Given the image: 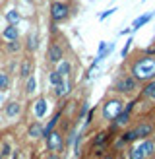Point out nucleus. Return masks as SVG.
<instances>
[{
    "label": "nucleus",
    "mask_w": 155,
    "mask_h": 159,
    "mask_svg": "<svg viewBox=\"0 0 155 159\" xmlns=\"http://www.w3.org/2000/svg\"><path fill=\"white\" fill-rule=\"evenodd\" d=\"M132 74L136 80H151L155 78V58H142L138 60L134 68H132Z\"/></svg>",
    "instance_id": "f257e3e1"
},
{
    "label": "nucleus",
    "mask_w": 155,
    "mask_h": 159,
    "mask_svg": "<svg viewBox=\"0 0 155 159\" xmlns=\"http://www.w3.org/2000/svg\"><path fill=\"white\" fill-rule=\"evenodd\" d=\"M151 124H140V126H136L134 130H130V132H126L124 134V142H130V140H138V138H145V136H149L151 134Z\"/></svg>",
    "instance_id": "f03ea898"
},
{
    "label": "nucleus",
    "mask_w": 155,
    "mask_h": 159,
    "mask_svg": "<svg viewBox=\"0 0 155 159\" xmlns=\"http://www.w3.org/2000/svg\"><path fill=\"white\" fill-rule=\"evenodd\" d=\"M120 113H122V103L116 101V99L114 101H108L107 105H105V111H103L105 118H108V120H114Z\"/></svg>",
    "instance_id": "7ed1b4c3"
},
{
    "label": "nucleus",
    "mask_w": 155,
    "mask_h": 159,
    "mask_svg": "<svg viewBox=\"0 0 155 159\" xmlns=\"http://www.w3.org/2000/svg\"><path fill=\"white\" fill-rule=\"evenodd\" d=\"M153 149H155V144H153V142H144L142 146L136 148L134 152L130 153V157H132V159H144L145 155H151Z\"/></svg>",
    "instance_id": "20e7f679"
},
{
    "label": "nucleus",
    "mask_w": 155,
    "mask_h": 159,
    "mask_svg": "<svg viewBox=\"0 0 155 159\" xmlns=\"http://www.w3.org/2000/svg\"><path fill=\"white\" fill-rule=\"evenodd\" d=\"M70 12V8L66 4H62V2H54L52 8H51V14H52V20L54 21H60V20H64L66 16Z\"/></svg>",
    "instance_id": "39448f33"
},
{
    "label": "nucleus",
    "mask_w": 155,
    "mask_h": 159,
    "mask_svg": "<svg viewBox=\"0 0 155 159\" xmlns=\"http://www.w3.org/2000/svg\"><path fill=\"white\" fill-rule=\"evenodd\" d=\"M46 138V146H49L51 152H60L62 149V136L58 132H51L49 136H45Z\"/></svg>",
    "instance_id": "423d86ee"
},
{
    "label": "nucleus",
    "mask_w": 155,
    "mask_h": 159,
    "mask_svg": "<svg viewBox=\"0 0 155 159\" xmlns=\"http://www.w3.org/2000/svg\"><path fill=\"white\" fill-rule=\"evenodd\" d=\"M136 82L138 80L132 76V78H124L120 80L118 84H116V91H120V93H130V91H134L136 89Z\"/></svg>",
    "instance_id": "0eeeda50"
},
{
    "label": "nucleus",
    "mask_w": 155,
    "mask_h": 159,
    "mask_svg": "<svg viewBox=\"0 0 155 159\" xmlns=\"http://www.w3.org/2000/svg\"><path fill=\"white\" fill-rule=\"evenodd\" d=\"M46 58H49L51 62H60L62 60V49L58 45H52L49 49V54H46Z\"/></svg>",
    "instance_id": "6e6552de"
},
{
    "label": "nucleus",
    "mask_w": 155,
    "mask_h": 159,
    "mask_svg": "<svg viewBox=\"0 0 155 159\" xmlns=\"http://www.w3.org/2000/svg\"><path fill=\"white\" fill-rule=\"evenodd\" d=\"M151 18H153V12H149V14H144V16H140V18L134 21V25H132V29H134V31H136V29H140V27L144 25V23H147V21H149Z\"/></svg>",
    "instance_id": "1a4fd4ad"
},
{
    "label": "nucleus",
    "mask_w": 155,
    "mask_h": 159,
    "mask_svg": "<svg viewBox=\"0 0 155 159\" xmlns=\"http://www.w3.org/2000/svg\"><path fill=\"white\" fill-rule=\"evenodd\" d=\"M29 136H31V138L43 136V126H41V122H35V124L29 126Z\"/></svg>",
    "instance_id": "9d476101"
},
{
    "label": "nucleus",
    "mask_w": 155,
    "mask_h": 159,
    "mask_svg": "<svg viewBox=\"0 0 155 159\" xmlns=\"http://www.w3.org/2000/svg\"><path fill=\"white\" fill-rule=\"evenodd\" d=\"M58 118H60V113H56L52 118H51V122L46 124V128H43V136H49V134L52 132V128L56 126V122H58Z\"/></svg>",
    "instance_id": "9b49d317"
},
{
    "label": "nucleus",
    "mask_w": 155,
    "mask_h": 159,
    "mask_svg": "<svg viewBox=\"0 0 155 159\" xmlns=\"http://www.w3.org/2000/svg\"><path fill=\"white\" fill-rule=\"evenodd\" d=\"M4 39H8V41H16V39H18V29H16L14 25L6 27L4 29Z\"/></svg>",
    "instance_id": "f8f14e48"
},
{
    "label": "nucleus",
    "mask_w": 155,
    "mask_h": 159,
    "mask_svg": "<svg viewBox=\"0 0 155 159\" xmlns=\"http://www.w3.org/2000/svg\"><path fill=\"white\" fill-rule=\"evenodd\" d=\"M45 113H46V103H45L43 99H39V101L35 103V115H37L39 118H41Z\"/></svg>",
    "instance_id": "ddd939ff"
},
{
    "label": "nucleus",
    "mask_w": 155,
    "mask_h": 159,
    "mask_svg": "<svg viewBox=\"0 0 155 159\" xmlns=\"http://www.w3.org/2000/svg\"><path fill=\"white\" fill-rule=\"evenodd\" d=\"M128 120H130V111H128V109H124L122 113L114 118V122H116V124H126Z\"/></svg>",
    "instance_id": "4468645a"
},
{
    "label": "nucleus",
    "mask_w": 155,
    "mask_h": 159,
    "mask_svg": "<svg viewBox=\"0 0 155 159\" xmlns=\"http://www.w3.org/2000/svg\"><path fill=\"white\" fill-rule=\"evenodd\" d=\"M107 140H108V134H107V132H99L97 136H95V140H93V146L97 148V146H101V144H105Z\"/></svg>",
    "instance_id": "2eb2a0df"
},
{
    "label": "nucleus",
    "mask_w": 155,
    "mask_h": 159,
    "mask_svg": "<svg viewBox=\"0 0 155 159\" xmlns=\"http://www.w3.org/2000/svg\"><path fill=\"white\" fill-rule=\"evenodd\" d=\"M18 113H20V105H18V103H10V105L6 107V115L8 116H16Z\"/></svg>",
    "instance_id": "dca6fc26"
},
{
    "label": "nucleus",
    "mask_w": 155,
    "mask_h": 159,
    "mask_svg": "<svg viewBox=\"0 0 155 159\" xmlns=\"http://www.w3.org/2000/svg\"><path fill=\"white\" fill-rule=\"evenodd\" d=\"M144 95H145V97H149V99H155V82H151V84L145 85Z\"/></svg>",
    "instance_id": "f3484780"
},
{
    "label": "nucleus",
    "mask_w": 155,
    "mask_h": 159,
    "mask_svg": "<svg viewBox=\"0 0 155 159\" xmlns=\"http://www.w3.org/2000/svg\"><path fill=\"white\" fill-rule=\"evenodd\" d=\"M31 68H33V64H31L29 60H25V62L21 64V76H23V78H29V76H31Z\"/></svg>",
    "instance_id": "a211bd4d"
},
{
    "label": "nucleus",
    "mask_w": 155,
    "mask_h": 159,
    "mask_svg": "<svg viewBox=\"0 0 155 159\" xmlns=\"http://www.w3.org/2000/svg\"><path fill=\"white\" fill-rule=\"evenodd\" d=\"M10 87V78H8V74H0V91H4V89H8Z\"/></svg>",
    "instance_id": "6ab92c4d"
},
{
    "label": "nucleus",
    "mask_w": 155,
    "mask_h": 159,
    "mask_svg": "<svg viewBox=\"0 0 155 159\" xmlns=\"http://www.w3.org/2000/svg\"><path fill=\"white\" fill-rule=\"evenodd\" d=\"M37 43H39V37H37V35H31V37L27 39V49H29V51H35V49H37Z\"/></svg>",
    "instance_id": "aec40b11"
},
{
    "label": "nucleus",
    "mask_w": 155,
    "mask_h": 159,
    "mask_svg": "<svg viewBox=\"0 0 155 159\" xmlns=\"http://www.w3.org/2000/svg\"><path fill=\"white\" fill-rule=\"evenodd\" d=\"M51 84L56 87V85H60L62 84V76L58 74V72H51Z\"/></svg>",
    "instance_id": "412c9836"
},
{
    "label": "nucleus",
    "mask_w": 155,
    "mask_h": 159,
    "mask_svg": "<svg viewBox=\"0 0 155 159\" xmlns=\"http://www.w3.org/2000/svg\"><path fill=\"white\" fill-rule=\"evenodd\" d=\"M56 72H58L62 78H64V76H68V72H70V64H68V62H62V64H60V68L56 70Z\"/></svg>",
    "instance_id": "4be33fe9"
},
{
    "label": "nucleus",
    "mask_w": 155,
    "mask_h": 159,
    "mask_svg": "<svg viewBox=\"0 0 155 159\" xmlns=\"http://www.w3.org/2000/svg\"><path fill=\"white\" fill-rule=\"evenodd\" d=\"M25 87H27V93H33V91H35V78H33V76L27 78V85H25Z\"/></svg>",
    "instance_id": "5701e85b"
},
{
    "label": "nucleus",
    "mask_w": 155,
    "mask_h": 159,
    "mask_svg": "<svg viewBox=\"0 0 155 159\" xmlns=\"http://www.w3.org/2000/svg\"><path fill=\"white\" fill-rule=\"evenodd\" d=\"M6 18H8V21H10L12 25H14V23H16V21L20 20V16L16 14V12H8V14H6Z\"/></svg>",
    "instance_id": "b1692460"
},
{
    "label": "nucleus",
    "mask_w": 155,
    "mask_h": 159,
    "mask_svg": "<svg viewBox=\"0 0 155 159\" xmlns=\"http://www.w3.org/2000/svg\"><path fill=\"white\" fill-rule=\"evenodd\" d=\"M8 51H12V52L20 51V43H18V39H16V41H12V43H8Z\"/></svg>",
    "instance_id": "393cba45"
},
{
    "label": "nucleus",
    "mask_w": 155,
    "mask_h": 159,
    "mask_svg": "<svg viewBox=\"0 0 155 159\" xmlns=\"http://www.w3.org/2000/svg\"><path fill=\"white\" fill-rule=\"evenodd\" d=\"M130 43H132V41H128L126 45H124V49H122V57H126V54H128V49H130Z\"/></svg>",
    "instance_id": "a878e982"
},
{
    "label": "nucleus",
    "mask_w": 155,
    "mask_h": 159,
    "mask_svg": "<svg viewBox=\"0 0 155 159\" xmlns=\"http://www.w3.org/2000/svg\"><path fill=\"white\" fill-rule=\"evenodd\" d=\"M113 12H116V10H108V12H103V14L99 16V18H101V20H105V18H108V16H111Z\"/></svg>",
    "instance_id": "bb28decb"
},
{
    "label": "nucleus",
    "mask_w": 155,
    "mask_h": 159,
    "mask_svg": "<svg viewBox=\"0 0 155 159\" xmlns=\"http://www.w3.org/2000/svg\"><path fill=\"white\" fill-rule=\"evenodd\" d=\"M46 159H58L56 155H49V157H46Z\"/></svg>",
    "instance_id": "cd10ccee"
},
{
    "label": "nucleus",
    "mask_w": 155,
    "mask_h": 159,
    "mask_svg": "<svg viewBox=\"0 0 155 159\" xmlns=\"http://www.w3.org/2000/svg\"><path fill=\"white\" fill-rule=\"evenodd\" d=\"M14 159H20V155H18V153H14Z\"/></svg>",
    "instance_id": "c85d7f7f"
},
{
    "label": "nucleus",
    "mask_w": 155,
    "mask_h": 159,
    "mask_svg": "<svg viewBox=\"0 0 155 159\" xmlns=\"http://www.w3.org/2000/svg\"><path fill=\"white\" fill-rule=\"evenodd\" d=\"M107 159H113V157H107Z\"/></svg>",
    "instance_id": "c756f323"
}]
</instances>
